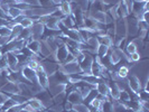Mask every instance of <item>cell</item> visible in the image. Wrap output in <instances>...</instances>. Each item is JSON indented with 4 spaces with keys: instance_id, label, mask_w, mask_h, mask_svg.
<instances>
[{
    "instance_id": "1",
    "label": "cell",
    "mask_w": 149,
    "mask_h": 112,
    "mask_svg": "<svg viewBox=\"0 0 149 112\" xmlns=\"http://www.w3.org/2000/svg\"><path fill=\"white\" fill-rule=\"evenodd\" d=\"M125 19H126V26H127V39L129 40L130 37L134 38L137 36L138 30H139V25H138L139 20L131 14Z\"/></svg>"
},
{
    "instance_id": "2",
    "label": "cell",
    "mask_w": 149,
    "mask_h": 112,
    "mask_svg": "<svg viewBox=\"0 0 149 112\" xmlns=\"http://www.w3.org/2000/svg\"><path fill=\"white\" fill-rule=\"evenodd\" d=\"M58 70L62 71L63 73H65L66 75L80 74V73H82L81 67H80V63L76 60L72 61L70 63H66V64H60L58 65Z\"/></svg>"
},
{
    "instance_id": "3",
    "label": "cell",
    "mask_w": 149,
    "mask_h": 112,
    "mask_svg": "<svg viewBox=\"0 0 149 112\" xmlns=\"http://www.w3.org/2000/svg\"><path fill=\"white\" fill-rule=\"evenodd\" d=\"M83 52H84V58L80 62V67H81L83 74L89 75L91 74V65H92V62L95 56L89 52H85V51H83Z\"/></svg>"
},
{
    "instance_id": "4",
    "label": "cell",
    "mask_w": 149,
    "mask_h": 112,
    "mask_svg": "<svg viewBox=\"0 0 149 112\" xmlns=\"http://www.w3.org/2000/svg\"><path fill=\"white\" fill-rule=\"evenodd\" d=\"M49 85L51 84H67L68 83V75L63 73L62 71L57 70L54 74L48 76Z\"/></svg>"
},
{
    "instance_id": "5",
    "label": "cell",
    "mask_w": 149,
    "mask_h": 112,
    "mask_svg": "<svg viewBox=\"0 0 149 112\" xmlns=\"http://www.w3.org/2000/svg\"><path fill=\"white\" fill-rule=\"evenodd\" d=\"M127 81H128V86H129V89L131 90L134 93H138V92L142 89L141 81L138 79V76H136V75L132 74V73H129V74H128Z\"/></svg>"
},
{
    "instance_id": "6",
    "label": "cell",
    "mask_w": 149,
    "mask_h": 112,
    "mask_svg": "<svg viewBox=\"0 0 149 112\" xmlns=\"http://www.w3.org/2000/svg\"><path fill=\"white\" fill-rule=\"evenodd\" d=\"M29 29H30V34H31V38L40 40L42 37H43V35H44L45 25L39 22H35Z\"/></svg>"
},
{
    "instance_id": "7",
    "label": "cell",
    "mask_w": 149,
    "mask_h": 112,
    "mask_svg": "<svg viewBox=\"0 0 149 112\" xmlns=\"http://www.w3.org/2000/svg\"><path fill=\"white\" fill-rule=\"evenodd\" d=\"M39 63H40V65L43 67L44 72L48 75V76L54 74V73L58 70V65H60V64L56 63V62H51V61H47L46 58H42V60L39 61Z\"/></svg>"
},
{
    "instance_id": "8",
    "label": "cell",
    "mask_w": 149,
    "mask_h": 112,
    "mask_svg": "<svg viewBox=\"0 0 149 112\" xmlns=\"http://www.w3.org/2000/svg\"><path fill=\"white\" fill-rule=\"evenodd\" d=\"M36 75H37V83L43 88L44 90H47L49 86V80H48V75L46 74L43 70V67L39 63V66L36 70Z\"/></svg>"
},
{
    "instance_id": "9",
    "label": "cell",
    "mask_w": 149,
    "mask_h": 112,
    "mask_svg": "<svg viewBox=\"0 0 149 112\" xmlns=\"http://www.w3.org/2000/svg\"><path fill=\"white\" fill-rule=\"evenodd\" d=\"M114 30H116V36L122 38L127 37V26L125 18H118L114 22Z\"/></svg>"
},
{
    "instance_id": "10",
    "label": "cell",
    "mask_w": 149,
    "mask_h": 112,
    "mask_svg": "<svg viewBox=\"0 0 149 112\" xmlns=\"http://www.w3.org/2000/svg\"><path fill=\"white\" fill-rule=\"evenodd\" d=\"M35 97H37L38 100L42 102V104L45 106V109H48L51 105H53L52 95L49 94V92L47 90H42L39 93H37Z\"/></svg>"
},
{
    "instance_id": "11",
    "label": "cell",
    "mask_w": 149,
    "mask_h": 112,
    "mask_svg": "<svg viewBox=\"0 0 149 112\" xmlns=\"http://www.w3.org/2000/svg\"><path fill=\"white\" fill-rule=\"evenodd\" d=\"M20 73H22V77H24V79H26L27 81H29L30 83H37V75H36V71L31 70V68L28 67L27 65L22 66Z\"/></svg>"
},
{
    "instance_id": "12",
    "label": "cell",
    "mask_w": 149,
    "mask_h": 112,
    "mask_svg": "<svg viewBox=\"0 0 149 112\" xmlns=\"http://www.w3.org/2000/svg\"><path fill=\"white\" fill-rule=\"evenodd\" d=\"M61 31H62V34L66 38H68V39H72V40L77 42V43H83L82 39H81V36H80V33H79V29H75V28L67 29V28L64 27Z\"/></svg>"
},
{
    "instance_id": "13",
    "label": "cell",
    "mask_w": 149,
    "mask_h": 112,
    "mask_svg": "<svg viewBox=\"0 0 149 112\" xmlns=\"http://www.w3.org/2000/svg\"><path fill=\"white\" fill-rule=\"evenodd\" d=\"M68 48L65 44H62L57 47L56 52H55V57H56V62L58 64H63L64 61L66 58V56L68 55Z\"/></svg>"
},
{
    "instance_id": "14",
    "label": "cell",
    "mask_w": 149,
    "mask_h": 112,
    "mask_svg": "<svg viewBox=\"0 0 149 112\" xmlns=\"http://www.w3.org/2000/svg\"><path fill=\"white\" fill-rule=\"evenodd\" d=\"M66 101H68L70 103H72L73 105L79 104V103H83V97L81 95V93L75 89L72 92H70V93L66 94Z\"/></svg>"
},
{
    "instance_id": "15",
    "label": "cell",
    "mask_w": 149,
    "mask_h": 112,
    "mask_svg": "<svg viewBox=\"0 0 149 112\" xmlns=\"http://www.w3.org/2000/svg\"><path fill=\"white\" fill-rule=\"evenodd\" d=\"M61 22L60 18H56L54 16L49 15L47 17V20L45 22V28L46 29H52V30H60L58 25Z\"/></svg>"
},
{
    "instance_id": "16",
    "label": "cell",
    "mask_w": 149,
    "mask_h": 112,
    "mask_svg": "<svg viewBox=\"0 0 149 112\" xmlns=\"http://www.w3.org/2000/svg\"><path fill=\"white\" fill-rule=\"evenodd\" d=\"M0 91H2L6 94H18V93H20V89H19L18 83L14 82H8Z\"/></svg>"
},
{
    "instance_id": "17",
    "label": "cell",
    "mask_w": 149,
    "mask_h": 112,
    "mask_svg": "<svg viewBox=\"0 0 149 112\" xmlns=\"http://www.w3.org/2000/svg\"><path fill=\"white\" fill-rule=\"evenodd\" d=\"M103 71V66L100 64V62L97 60V57L95 56L94 60L92 62V65H91V74L97 76V77H101V73Z\"/></svg>"
},
{
    "instance_id": "18",
    "label": "cell",
    "mask_w": 149,
    "mask_h": 112,
    "mask_svg": "<svg viewBox=\"0 0 149 112\" xmlns=\"http://www.w3.org/2000/svg\"><path fill=\"white\" fill-rule=\"evenodd\" d=\"M27 103H28L36 112H43L44 110H46L44 105L42 104V102L38 100L37 97H30L29 100L27 101Z\"/></svg>"
},
{
    "instance_id": "19",
    "label": "cell",
    "mask_w": 149,
    "mask_h": 112,
    "mask_svg": "<svg viewBox=\"0 0 149 112\" xmlns=\"http://www.w3.org/2000/svg\"><path fill=\"white\" fill-rule=\"evenodd\" d=\"M65 88H66V84H51L48 86L47 91L49 92V94L54 97L58 93H62V92H65Z\"/></svg>"
},
{
    "instance_id": "20",
    "label": "cell",
    "mask_w": 149,
    "mask_h": 112,
    "mask_svg": "<svg viewBox=\"0 0 149 112\" xmlns=\"http://www.w3.org/2000/svg\"><path fill=\"white\" fill-rule=\"evenodd\" d=\"M130 15V11L128 9L127 5L123 2V0H120L118 2V17L119 18H126Z\"/></svg>"
},
{
    "instance_id": "21",
    "label": "cell",
    "mask_w": 149,
    "mask_h": 112,
    "mask_svg": "<svg viewBox=\"0 0 149 112\" xmlns=\"http://www.w3.org/2000/svg\"><path fill=\"white\" fill-rule=\"evenodd\" d=\"M61 24H62L65 28H67V29L75 28V20H74V17H73L72 14L68 16H64V17L61 19Z\"/></svg>"
},
{
    "instance_id": "22",
    "label": "cell",
    "mask_w": 149,
    "mask_h": 112,
    "mask_svg": "<svg viewBox=\"0 0 149 112\" xmlns=\"http://www.w3.org/2000/svg\"><path fill=\"white\" fill-rule=\"evenodd\" d=\"M39 43H40V40L30 38V39H28V42H27L26 47H27L28 49H30L34 54L39 55Z\"/></svg>"
},
{
    "instance_id": "23",
    "label": "cell",
    "mask_w": 149,
    "mask_h": 112,
    "mask_svg": "<svg viewBox=\"0 0 149 112\" xmlns=\"http://www.w3.org/2000/svg\"><path fill=\"white\" fill-rule=\"evenodd\" d=\"M97 40L101 45H104V46H108L109 48H111L113 46V38L110 37L109 35L107 34H102V35H97Z\"/></svg>"
},
{
    "instance_id": "24",
    "label": "cell",
    "mask_w": 149,
    "mask_h": 112,
    "mask_svg": "<svg viewBox=\"0 0 149 112\" xmlns=\"http://www.w3.org/2000/svg\"><path fill=\"white\" fill-rule=\"evenodd\" d=\"M58 10L63 14L64 16H68L72 14V9H71V3L66 1V0H63L60 5L57 6Z\"/></svg>"
},
{
    "instance_id": "25",
    "label": "cell",
    "mask_w": 149,
    "mask_h": 112,
    "mask_svg": "<svg viewBox=\"0 0 149 112\" xmlns=\"http://www.w3.org/2000/svg\"><path fill=\"white\" fill-rule=\"evenodd\" d=\"M86 44L89 45V47L91 48V51H92V53L95 55V52H97V47H99V45H100V43H99V40H97V37L95 36V35H93V36H91V37L88 39V42H86Z\"/></svg>"
},
{
    "instance_id": "26",
    "label": "cell",
    "mask_w": 149,
    "mask_h": 112,
    "mask_svg": "<svg viewBox=\"0 0 149 112\" xmlns=\"http://www.w3.org/2000/svg\"><path fill=\"white\" fill-rule=\"evenodd\" d=\"M51 54L49 48L47 47V45L45 44V42L43 39H40V43H39V56L42 58H45L46 56H48Z\"/></svg>"
},
{
    "instance_id": "27",
    "label": "cell",
    "mask_w": 149,
    "mask_h": 112,
    "mask_svg": "<svg viewBox=\"0 0 149 112\" xmlns=\"http://www.w3.org/2000/svg\"><path fill=\"white\" fill-rule=\"evenodd\" d=\"M22 15H24V14H22V10H20L19 8H17L16 6H11L10 9H9V13H8V17H9V19H11V20Z\"/></svg>"
},
{
    "instance_id": "28",
    "label": "cell",
    "mask_w": 149,
    "mask_h": 112,
    "mask_svg": "<svg viewBox=\"0 0 149 112\" xmlns=\"http://www.w3.org/2000/svg\"><path fill=\"white\" fill-rule=\"evenodd\" d=\"M112 103V110L113 112H127V106L120 103L118 100H113Z\"/></svg>"
},
{
    "instance_id": "29",
    "label": "cell",
    "mask_w": 149,
    "mask_h": 112,
    "mask_svg": "<svg viewBox=\"0 0 149 112\" xmlns=\"http://www.w3.org/2000/svg\"><path fill=\"white\" fill-rule=\"evenodd\" d=\"M118 101H119L120 103H122V104L126 105V103H127L128 101H130V94H129V92L126 91V90H121L119 93Z\"/></svg>"
},
{
    "instance_id": "30",
    "label": "cell",
    "mask_w": 149,
    "mask_h": 112,
    "mask_svg": "<svg viewBox=\"0 0 149 112\" xmlns=\"http://www.w3.org/2000/svg\"><path fill=\"white\" fill-rule=\"evenodd\" d=\"M109 47L108 46H104V45H99V47H97V52H95V56H97V58H101V57H103L105 56L108 53H109Z\"/></svg>"
},
{
    "instance_id": "31",
    "label": "cell",
    "mask_w": 149,
    "mask_h": 112,
    "mask_svg": "<svg viewBox=\"0 0 149 112\" xmlns=\"http://www.w3.org/2000/svg\"><path fill=\"white\" fill-rule=\"evenodd\" d=\"M53 100V104H61L63 103L65 100H66V92H62V93H58L56 95L52 97Z\"/></svg>"
},
{
    "instance_id": "32",
    "label": "cell",
    "mask_w": 149,
    "mask_h": 112,
    "mask_svg": "<svg viewBox=\"0 0 149 112\" xmlns=\"http://www.w3.org/2000/svg\"><path fill=\"white\" fill-rule=\"evenodd\" d=\"M97 89H92L91 91H90L89 94H88V97L83 99V103H84V104H86V105H89L90 102H91L92 100H94V99L97 97Z\"/></svg>"
},
{
    "instance_id": "33",
    "label": "cell",
    "mask_w": 149,
    "mask_h": 112,
    "mask_svg": "<svg viewBox=\"0 0 149 112\" xmlns=\"http://www.w3.org/2000/svg\"><path fill=\"white\" fill-rule=\"evenodd\" d=\"M136 52H138L137 46L134 45V43L132 42V40H128L127 45H126V47H125V53L128 54V55H130V54L136 53Z\"/></svg>"
},
{
    "instance_id": "34",
    "label": "cell",
    "mask_w": 149,
    "mask_h": 112,
    "mask_svg": "<svg viewBox=\"0 0 149 112\" xmlns=\"http://www.w3.org/2000/svg\"><path fill=\"white\" fill-rule=\"evenodd\" d=\"M73 110H75L76 112H91L89 105L84 104V103H79V104L73 105Z\"/></svg>"
},
{
    "instance_id": "35",
    "label": "cell",
    "mask_w": 149,
    "mask_h": 112,
    "mask_svg": "<svg viewBox=\"0 0 149 112\" xmlns=\"http://www.w3.org/2000/svg\"><path fill=\"white\" fill-rule=\"evenodd\" d=\"M34 19L33 18H30V17H25L24 19H22V22H19V25L22 26V28H30L31 26H33V24H34Z\"/></svg>"
},
{
    "instance_id": "36",
    "label": "cell",
    "mask_w": 149,
    "mask_h": 112,
    "mask_svg": "<svg viewBox=\"0 0 149 112\" xmlns=\"http://www.w3.org/2000/svg\"><path fill=\"white\" fill-rule=\"evenodd\" d=\"M11 35V29L8 26H0V37H9Z\"/></svg>"
},
{
    "instance_id": "37",
    "label": "cell",
    "mask_w": 149,
    "mask_h": 112,
    "mask_svg": "<svg viewBox=\"0 0 149 112\" xmlns=\"http://www.w3.org/2000/svg\"><path fill=\"white\" fill-rule=\"evenodd\" d=\"M140 60H141V54L139 52L132 53V54L129 55V61H130V63H138Z\"/></svg>"
},
{
    "instance_id": "38",
    "label": "cell",
    "mask_w": 149,
    "mask_h": 112,
    "mask_svg": "<svg viewBox=\"0 0 149 112\" xmlns=\"http://www.w3.org/2000/svg\"><path fill=\"white\" fill-rule=\"evenodd\" d=\"M38 3H39V7H43V8L55 7L52 0H38Z\"/></svg>"
},
{
    "instance_id": "39",
    "label": "cell",
    "mask_w": 149,
    "mask_h": 112,
    "mask_svg": "<svg viewBox=\"0 0 149 112\" xmlns=\"http://www.w3.org/2000/svg\"><path fill=\"white\" fill-rule=\"evenodd\" d=\"M47 110H48V111H51V112H63L64 111L63 103H61V104H53V105H51Z\"/></svg>"
},
{
    "instance_id": "40",
    "label": "cell",
    "mask_w": 149,
    "mask_h": 112,
    "mask_svg": "<svg viewBox=\"0 0 149 112\" xmlns=\"http://www.w3.org/2000/svg\"><path fill=\"white\" fill-rule=\"evenodd\" d=\"M15 104H17L15 101H13L10 97H8L7 101H6V102H5V103H3L2 105H0V106L2 108V110H5V112H6V110H8L9 108H11L13 105H15Z\"/></svg>"
},
{
    "instance_id": "41",
    "label": "cell",
    "mask_w": 149,
    "mask_h": 112,
    "mask_svg": "<svg viewBox=\"0 0 149 112\" xmlns=\"http://www.w3.org/2000/svg\"><path fill=\"white\" fill-rule=\"evenodd\" d=\"M10 7H11V6H10V5H8V3H6V2H2V1L0 2V9H1V10H2V11H3L7 16H8V13H9Z\"/></svg>"
},
{
    "instance_id": "42",
    "label": "cell",
    "mask_w": 149,
    "mask_h": 112,
    "mask_svg": "<svg viewBox=\"0 0 149 112\" xmlns=\"http://www.w3.org/2000/svg\"><path fill=\"white\" fill-rule=\"evenodd\" d=\"M63 108H64V111L67 112V111H70V110H72V109H73V104H72V103H70L68 101L65 100V101L63 102Z\"/></svg>"
},
{
    "instance_id": "43",
    "label": "cell",
    "mask_w": 149,
    "mask_h": 112,
    "mask_svg": "<svg viewBox=\"0 0 149 112\" xmlns=\"http://www.w3.org/2000/svg\"><path fill=\"white\" fill-rule=\"evenodd\" d=\"M8 83V80H7V77L5 76V75H2V74H0V90L2 89L6 84Z\"/></svg>"
},
{
    "instance_id": "44",
    "label": "cell",
    "mask_w": 149,
    "mask_h": 112,
    "mask_svg": "<svg viewBox=\"0 0 149 112\" xmlns=\"http://www.w3.org/2000/svg\"><path fill=\"white\" fill-rule=\"evenodd\" d=\"M99 1L103 2V3H104V5H107V6H113V5L118 3L120 0H99Z\"/></svg>"
},
{
    "instance_id": "45",
    "label": "cell",
    "mask_w": 149,
    "mask_h": 112,
    "mask_svg": "<svg viewBox=\"0 0 149 112\" xmlns=\"http://www.w3.org/2000/svg\"><path fill=\"white\" fill-rule=\"evenodd\" d=\"M7 99H8L7 94H6V93H3L2 91H0V105L3 104V103L7 101Z\"/></svg>"
},
{
    "instance_id": "46",
    "label": "cell",
    "mask_w": 149,
    "mask_h": 112,
    "mask_svg": "<svg viewBox=\"0 0 149 112\" xmlns=\"http://www.w3.org/2000/svg\"><path fill=\"white\" fill-rule=\"evenodd\" d=\"M52 1H53V3H54V6H58L63 0H52Z\"/></svg>"
},
{
    "instance_id": "47",
    "label": "cell",
    "mask_w": 149,
    "mask_h": 112,
    "mask_svg": "<svg viewBox=\"0 0 149 112\" xmlns=\"http://www.w3.org/2000/svg\"><path fill=\"white\" fill-rule=\"evenodd\" d=\"M15 1V5H17V3H22V2H25V0H14ZM14 5V6H15Z\"/></svg>"
},
{
    "instance_id": "48",
    "label": "cell",
    "mask_w": 149,
    "mask_h": 112,
    "mask_svg": "<svg viewBox=\"0 0 149 112\" xmlns=\"http://www.w3.org/2000/svg\"><path fill=\"white\" fill-rule=\"evenodd\" d=\"M127 112H137V111H134V110L130 109V108H127Z\"/></svg>"
},
{
    "instance_id": "49",
    "label": "cell",
    "mask_w": 149,
    "mask_h": 112,
    "mask_svg": "<svg viewBox=\"0 0 149 112\" xmlns=\"http://www.w3.org/2000/svg\"><path fill=\"white\" fill-rule=\"evenodd\" d=\"M2 55H3V54H2V52H1V48H0V60H1V57H2Z\"/></svg>"
},
{
    "instance_id": "50",
    "label": "cell",
    "mask_w": 149,
    "mask_h": 112,
    "mask_svg": "<svg viewBox=\"0 0 149 112\" xmlns=\"http://www.w3.org/2000/svg\"><path fill=\"white\" fill-rule=\"evenodd\" d=\"M89 1V3H91V2H93V1H95V0H88Z\"/></svg>"
},
{
    "instance_id": "51",
    "label": "cell",
    "mask_w": 149,
    "mask_h": 112,
    "mask_svg": "<svg viewBox=\"0 0 149 112\" xmlns=\"http://www.w3.org/2000/svg\"><path fill=\"white\" fill-rule=\"evenodd\" d=\"M43 112H51V111H48V110L46 109V110H44V111H43Z\"/></svg>"
},
{
    "instance_id": "52",
    "label": "cell",
    "mask_w": 149,
    "mask_h": 112,
    "mask_svg": "<svg viewBox=\"0 0 149 112\" xmlns=\"http://www.w3.org/2000/svg\"><path fill=\"white\" fill-rule=\"evenodd\" d=\"M142 1H148V0H142Z\"/></svg>"
},
{
    "instance_id": "53",
    "label": "cell",
    "mask_w": 149,
    "mask_h": 112,
    "mask_svg": "<svg viewBox=\"0 0 149 112\" xmlns=\"http://www.w3.org/2000/svg\"><path fill=\"white\" fill-rule=\"evenodd\" d=\"M1 1H2V0H0V2H1Z\"/></svg>"
}]
</instances>
